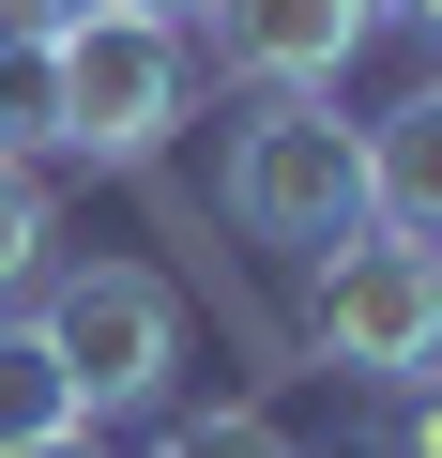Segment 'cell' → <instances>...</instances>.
I'll return each instance as SVG.
<instances>
[{"label": "cell", "instance_id": "obj_1", "mask_svg": "<svg viewBox=\"0 0 442 458\" xmlns=\"http://www.w3.org/2000/svg\"><path fill=\"white\" fill-rule=\"evenodd\" d=\"M290 352H305L321 382H366V397L427 382V367H442V245H412V229H381V214H351L336 245H305Z\"/></svg>", "mask_w": 442, "mask_h": 458}, {"label": "cell", "instance_id": "obj_2", "mask_svg": "<svg viewBox=\"0 0 442 458\" xmlns=\"http://www.w3.org/2000/svg\"><path fill=\"white\" fill-rule=\"evenodd\" d=\"M46 92H62V153L92 168H153L183 92H198V47L183 16H122V0H77V16L46 31Z\"/></svg>", "mask_w": 442, "mask_h": 458}, {"label": "cell", "instance_id": "obj_3", "mask_svg": "<svg viewBox=\"0 0 442 458\" xmlns=\"http://www.w3.org/2000/svg\"><path fill=\"white\" fill-rule=\"evenodd\" d=\"M351 214H366V123H336V92H260L229 123V229L305 260Z\"/></svg>", "mask_w": 442, "mask_h": 458}, {"label": "cell", "instance_id": "obj_4", "mask_svg": "<svg viewBox=\"0 0 442 458\" xmlns=\"http://www.w3.org/2000/svg\"><path fill=\"white\" fill-rule=\"evenodd\" d=\"M31 336L62 352L77 412H153L168 367H183V291H168L153 260H62L46 306H31Z\"/></svg>", "mask_w": 442, "mask_h": 458}, {"label": "cell", "instance_id": "obj_5", "mask_svg": "<svg viewBox=\"0 0 442 458\" xmlns=\"http://www.w3.org/2000/svg\"><path fill=\"white\" fill-rule=\"evenodd\" d=\"M213 47V77H245V92H336L381 31V0H198L183 16Z\"/></svg>", "mask_w": 442, "mask_h": 458}, {"label": "cell", "instance_id": "obj_6", "mask_svg": "<svg viewBox=\"0 0 442 458\" xmlns=\"http://www.w3.org/2000/svg\"><path fill=\"white\" fill-rule=\"evenodd\" d=\"M366 214L412 229V245H442V92H396L366 123Z\"/></svg>", "mask_w": 442, "mask_h": 458}, {"label": "cell", "instance_id": "obj_7", "mask_svg": "<svg viewBox=\"0 0 442 458\" xmlns=\"http://www.w3.org/2000/svg\"><path fill=\"white\" fill-rule=\"evenodd\" d=\"M62 428H92L77 382H62V352L31 321H0V458H16V443H62Z\"/></svg>", "mask_w": 442, "mask_h": 458}, {"label": "cell", "instance_id": "obj_8", "mask_svg": "<svg viewBox=\"0 0 442 458\" xmlns=\"http://www.w3.org/2000/svg\"><path fill=\"white\" fill-rule=\"evenodd\" d=\"M0 153L46 168L62 153V92H46V31H0Z\"/></svg>", "mask_w": 442, "mask_h": 458}, {"label": "cell", "instance_id": "obj_9", "mask_svg": "<svg viewBox=\"0 0 442 458\" xmlns=\"http://www.w3.org/2000/svg\"><path fill=\"white\" fill-rule=\"evenodd\" d=\"M153 458H305V443H290L260 397H229V412H168V428H153Z\"/></svg>", "mask_w": 442, "mask_h": 458}, {"label": "cell", "instance_id": "obj_10", "mask_svg": "<svg viewBox=\"0 0 442 458\" xmlns=\"http://www.w3.org/2000/svg\"><path fill=\"white\" fill-rule=\"evenodd\" d=\"M31 276H46V183L0 153V291H31Z\"/></svg>", "mask_w": 442, "mask_h": 458}, {"label": "cell", "instance_id": "obj_11", "mask_svg": "<svg viewBox=\"0 0 442 458\" xmlns=\"http://www.w3.org/2000/svg\"><path fill=\"white\" fill-rule=\"evenodd\" d=\"M381 458H442V367L381 397Z\"/></svg>", "mask_w": 442, "mask_h": 458}, {"label": "cell", "instance_id": "obj_12", "mask_svg": "<svg viewBox=\"0 0 442 458\" xmlns=\"http://www.w3.org/2000/svg\"><path fill=\"white\" fill-rule=\"evenodd\" d=\"M77 16V0H0V31H62Z\"/></svg>", "mask_w": 442, "mask_h": 458}, {"label": "cell", "instance_id": "obj_13", "mask_svg": "<svg viewBox=\"0 0 442 458\" xmlns=\"http://www.w3.org/2000/svg\"><path fill=\"white\" fill-rule=\"evenodd\" d=\"M16 458H92V428H62V443H16Z\"/></svg>", "mask_w": 442, "mask_h": 458}, {"label": "cell", "instance_id": "obj_14", "mask_svg": "<svg viewBox=\"0 0 442 458\" xmlns=\"http://www.w3.org/2000/svg\"><path fill=\"white\" fill-rule=\"evenodd\" d=\"M381 16H412V31H442V0H381Z\"/></svg>", "mask_w": 442, "mask_h": 458}, {"label": "cell", "instance_id": "obj_15", "mask_svg": "<svg viewBox=\"0 0 442 458\" xmlns=\"http://www.w3.org/2000/svg\"><path fill=\"white\" fill-rule=\"evenodd\" d=\"M122 16H198V0H122Z\"/></svg>", "mask_w": 442, "mask_h": 458}]
</instances>
